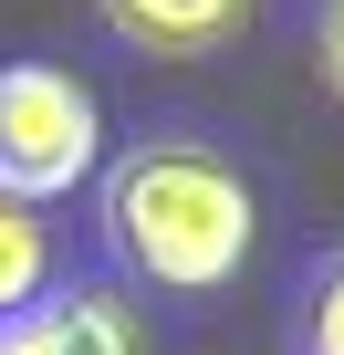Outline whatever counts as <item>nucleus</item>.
<instances>
[{"mask_svg":"<svg viewBox=\"0 0 344 355\" xmlns=\"http://www.w3.org/2000/svg\"><path fill=\"white\" fill-rule=\"evenodd\" d=\"M105 241L156 293H219V282H240V261L261 241V199L219 146L146 136L105 178Z\"/></svg>","mask_w":344,"mask_h":355,"instance_id":"obj_1","label":"nucleus"},{"mask_svg":"<svg viewBox=\"0 0 344 355\" xmlns=\"http://www.w3.org/2000/svg\"><path fill=\"white\" fill-rule=\"evenodd\" d=\"M94 157H105V115L63 63H11L0 73V189L11 199L42 209V199L84 189Z\"/></svg>","mask_w":344,"mask_h":355,"instance_id":"obj_2","label":"nucleus"},{"mask_svg":"<svg viewBox=\"0 0 344 355\" xmlns=\"http://www.w3.org/2000/svg\"><path fill=\"white\" fill-rule=\"evenodd\" d=\"M0 355H146L136 345V313L105 303V293H53L32 313L0 324Z\"/></svg>","mask_w":344,"mask_h":355,"instance_id":"obj_3","label":"nucleus"},{"mask_svg":"<svg viewBox=\"0 0 344 355\" xmlns=\"http://www.w3.org/2000/svg\"><path fill=\"white\" fill-rule=\"evenodd\" d=\"M105 21L136 53H219V42H240L251 0H105Z\"/></svg>","mask_w":344,"mask_h":355,"instance_id":"obj_4","label":"nucleus"},{"mask_svg":"<svg viewBox=\"0 0 344 355\" xmlns=\"http://www.w3.org/2000/svg\"><path fill=\"white\" fill-rule=\"evenodd\" d=\"M42 282H53V220H42L32 199L0 189V324L32 313V303H42Z\"/></svg>","mask_w":344,"mask_h":355,"instance_id":"obj_5","label":"nucleus"},{"mask_svg":"<svg viewBox=\"0 0 344 355\" xmlns=\"http://www.w3.org/2000/svg\"><path fill=\"white\" fill-rule=\"evenodd\" d=\"M302 355H344V251L302 282Z\"/></svg>","mask_w":344,"mask_h":355,"instance_id":"obj_6","label":"nucleus"},{"mask_svg":"<svg viewBox=\"0 0 344 355\" xmlns=\"http://www.w3.org/2000/svg\"><path fill=\"white\" fill-rule=\"evenodd\" d=\"M313 63H323V84L344 94V0H334V11H323V53H313Z\"/></svg>","mask_w":344,"mask_h":355,"instance_id":"obj_7","label":"nucleus"}]
</instances>
